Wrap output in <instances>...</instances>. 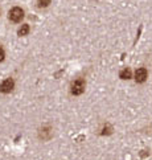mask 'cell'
I'll return each mask as SVG.
<instances>
[{
    "mask_svg": "<svg viewBox=\"0 0 152 160\" xmlns=\"http://www.w3.org/2000/svg\"><path fill=\"white\" fill-rule=\"evenodd\" d=\"M85 81L83 79H77V81L71 85V94L73 95H81L85 91Z\"/></svg>",
    "mask_w": 152,
    "mask_h": 160,
    "instance_id": "1",
    "label": "cell"
},
{
    "mask_svg": "<svg viewBox=\"0 0 152 160\" xmlns=\"http://www.w3.org/2000/svg\"><path fill=\"white\" fill-rule=\"evenodd\" d=\"M24 18V12H22V9L19 8V7H15L9 11V20L13 21V22H19L21 21V19Z\"/></svg>",
    "mask_w": 152,
    "mask_h": 160,
    "instance_id": "2",
    "label": "cell"
},
{
    "mask_svg": "<svg viewBox=\"0 0 152 160\" xmlns=\"http://www.w3.org/2000/svg\"><path fill=\"white\" fill-rule=\"evenodd\" d=\"M15 88V82H13V79L12 78H7L5 81L2 82V85H0V91L2 93H11V91L13 90Z\"/></svg>",
    "mask_w": 152,
    "mask_h": 160,
    "instance_id": "3",
    "label": "cell"
},
{
    "mask_svg": "<svg viewBox=\"0 0 152 160\" xmlns=\"http://www.w3.org/2000/svg\"><path fill=\"white\" fill-rule=\"evenodd\" d=\"M147 77H148V73H147L145 68H140V69H138L136 73H135V79H136V82H139V83L144 82L145 79H147Z\"/></svg>",
    "mask_w": 152,
    "mask_h": 160,
    "instance_id": "4",
    "label": "cell"
},
{
    "mask_svg": "<svg viewBox=\"0 0 152 160\" xmlns=\"http://www.w3.org/2000/svg\"><path fill=\"white\" fill-rule=\"evenodd\" d=\"M50 136H52V128L50 127H42L41 130H40V139H42V140H48V139H50Z\"/></svg>",
    "mask_w": 152,
    "mask_h": 160,
    "instance_id": "5",
    "label": "cell"
},
{
    "mask_svg": "<svg viewBox=\"0 0 152 160\" xmlns=\"http://www.w3.org/2000/svg\"><path fill=\"white\" fill-rule=\"evenodd\" d=\"M28 33H29V25H21V28L19 29V36H27Z\"/></svg>",
    "mask_w": 152,
    "mask_h": 160,
    "instance_id": "6",
    "label": "cell"
},
{
    "mask_svg": "<svg viewBox=\"0 0 152 160\" xmlns=\"http://www.w3.org/2000/svg\"><path fill=\"white\" fill-rule=\"evenodd\" d=\"M119 77H120L122 79H130V78H131V70H130V69L122 70L120 74H119Z\"/></svg>",
    "mask_w": 152,
    "mask_h": 160,
    "instance_id": "7",
    "label": "cell"
},
{
    "mask_svg": "<svg viewBox=\"0 0 152 160\" xmlns=\"http://www.w3.org/2000/svg\"><path fill=\"white\" fill-rule=\"evenodd\" d=\"M50 3H52V0H38V7L45 8V7H48Z\"/></svg>",
    "mask_w": 152,
    "mask_h": 160,
    "instance_id": "8",
    "label": "cell"
},
{
    "mask_svg": "<svg viewBox=\"0 0 152 160\" xmlns=\"http://www.w3.org/2000/svg\"><path fill=\"white\" fill-rule=\"evenodd\" d=\"M4 57H5V53H4V49L0 47V62H2L4 60Z\"/></svg>",
    "mask_w": 152,
    "mask_h": 160,
    "instance_id": "9",
    "label": "cell"
}]
</instances>
